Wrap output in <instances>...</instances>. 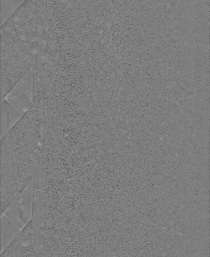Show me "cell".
Wrapping results in <instances>:
<instances>
[{
    "instance_id": "1",
    "label": "cell",
    "mask_w": 210,
    "mask_h": 257,
    "mask_svg": "<svg viewBox=\"0 0 210 257\" xmlns=\"http://www.w3.org/2000/svg\"><path fill=\"white\" fill-rule=\"evenodd\" d=\"M43 112L32 105L1 140V213L36 178H42Z\"/></svg>"
},
{
    "instance_id": "2",
    "label": "cell",
    "mask_w": 210,
    "mask_h": 257,
    "mask_svg": "<svg viewBox=\"0 0 210 257\" xmlns=\"http://www.w3.org/2000/svg\"><path fill=\"white\" fill-rule=\"evenodd\" d=\"M41 222L40 216L33 215L1 257H40Z\"/></svg>"
},
{
    "instance_id": "3",
    "label": "cell",
    "mask_w": 210,
    "mask_h": 257,
    "mask_svg": "<svg viewBox=\"0 0 210 257\" xmlns=\"http://www.w3.org/2000/svg\"><path fill=\"white\" fill-rule=\"evenodd\" d=\"M32 182L17 197L2 214L21 230L30 222L32 216Z\"/></svg>"
},
{
    "instance_id": "4",
    "label": "cell",
    "mask_w": 210,
    "mask_h": 257,
    "mask_svg": "<svg viewBox=\"0 0 210 257\" xmlns=\"http://www.w3.org/2000/svg\"><path fill=\"white\" fill-rule=\"evenodd\" d=\"M25 113L14 107L6 99L2 100L1 139L18 122Z\"/></svg>"
},
{
    "instance_id": "5",
    "label": "cell",
    "mask_w": 210,
    "mask_h": 257,
    "mask_svg": "<svg viewBox=\"0 0 210 257\" xmlns=\"http://www.w3.org/2000/svg\"><path fill=\"white\" fill-rule=\"evenodd\" d=\"M1 252L14 240L21 230L4 214H1Z\"/></svg>"
},
{
    "instance_id": "6",
    "label": "cell",
    "mask_w": 210,
    "mask_h": 257,
    "mask_svg": "<svg viewBox=\"0 0 210 257\" xmlns=\"http://www.w3.org/2000/svg\"><path fill=\"white\" fill-rule=\"evenodd\" d=\"M33 72L32 68L9 92L4 99L33 93Z\"/></svg>"
},
{
    "instance_id": "7",
    "label": "cell",
    "mask_w": 210,
    "mask_h": 257,
    "mask_svg": "<svg viewBox=\"0 0 210 257\" xmlns=\"http://www.w3.org/2000/svg\"><path fill=\"white\" fill-rule=\"evenodd\" d=\"M23 2L21 0H1V25L8 20Z\"/></svg>"
},
{
    "instance_id": "8",
    "label": "cell",
    "mask_w": 210,
    "mask_h": 257,
    "mask_svg": "<svg viewBox=\"0 0 210 257\" xmlns=\"http://www.w3.org/2000/svg\"><path fill=\"white\" fill-rule=\"evenodd\" d=\"M6 99L16 109L26 113L33 104V96L28 94Z\"/></svg>"
}]
</instances>
